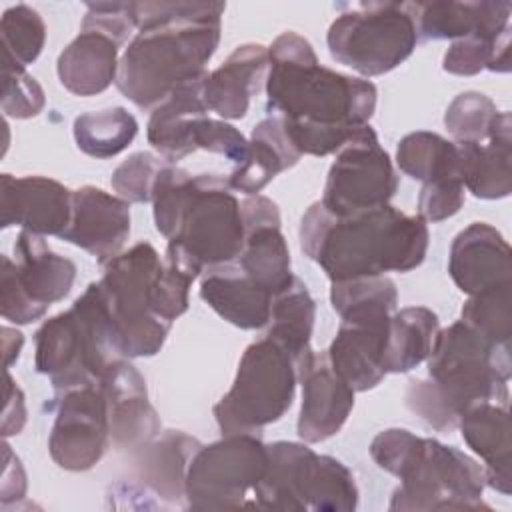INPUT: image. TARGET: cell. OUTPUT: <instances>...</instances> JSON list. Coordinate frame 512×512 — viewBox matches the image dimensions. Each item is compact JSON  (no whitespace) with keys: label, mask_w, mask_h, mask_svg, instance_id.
Listing matches in <instances>:
<instances>
[{"label":"cell","mask_w":512,"mask_h":512,"mask_svg":"<svg viewBox=\"0 0 512 512\" xmlns=\"http://www.w3.org/2000/svg\"><path fill=\"white\" fill-rule=\"evenodd\" d=\"M268 112L300 154L328 156L366 126L376 110V86L318 62L312 44L288 30L268 48Z\"/></svg>","instance_id":"cell-1"},{"label":"cell","mask_w":512,"mask_h":512,"mask_svg":"<svg viewBox=\"0 0 512 512\" xmlns=\"http://www.w3.org/2000/svg\"><path fill=\"white\" fill-rule=\"evenodd\" d=\"M224 2H134L136 34L116 86L138 108H156L176 86L198 78L220 44Z\"/></svg>","instance_id":"cell-2"},{"label":"cell","mask_w":512,"mask_h":512,"mask_svg":"<svg viewBox=\"0 0 512 512\" xmlns=\"http://www.w3.org/2000/svg\"><path fill=\"white\" fill-rule=\"evenodd\" d=\"M300 248L330 282L410 272L428 252V226L418 214H406L390 204L336 216L314 202L300 220Z\"/></svg>","instance_id":"cell-3"},{"label":"cell","mask_w":512,"mask_h":512,"mask_svg":"<svg viewBox=\"0 0 512 512\" xmlns=\"http://www.w3.org/2000/svg\"><path fill=\"white\" fill-rule=\"evenodd\" d=\"M426 362L428 378L412 380L404 400L434 430L452 432L474 404H508L510 344L484 338L464 320L438 330Z\"/></svg>","instance_id":"cell-4"},{"label":"cell","mask_w":512,"mask_h":512,"mask_svg":"<svg viewBox=\"0 0 512 512\" xmlns=\"http://www.w3.org/2000/svg\"><path fill=\"white\" fill-rule=\"evenodd\" d=\"M156 230L182 248L202 272L230 264L244 246L240 200L218 174H196L166 164L152 192Z\"/></svg>","instance_id":"cell-5"},{"label":"cell","mask_w":512,"mask_h":512,"mask_svg":"<svg viewBox=\"0 0 512 512\" xmlns=\"http://www.w3.org/2000/svg\"><path fill=\"white\" fill-rule=\"evenodd\" d=\"M370 456L378 468L400 480L390 510H490L482 500L484 468L456 446L406 428H388L374 436Z\"/></svg>","instance_id":"cell-6"},{"label":"cell","mask_w":512,"mask_h":512,"mask_svg":"<svg viewBox=\"0 0 512 512\" xmlns=\"http://www.w3.org/2000/svg\"><path fill=\"white\" fill-rule=\"evenodd\" d=\"M120 358L98 282L88 284L68 310L48 318L34 334L36 372L46 374L56 392L100 382Z\"/></svg>","instance_id":"cell-7"},{"label":"cell","mask_w":512,"mask_h":512,"mask_svg":"<svg viewBox=\"0 0 512 512\" xmlns=\"http://www.w3.org/2000/svg\"><path fill=\"white\" fill-rule=\"evenodd\" d=\"M268 468L256 486L260 510L352 512L358 488L352 472L334 456L316 454L304 442L266 444Z\"/></svg>","instance_id":"cell-8"},{"label":"cell","mask_w":512,"mask_h":512,"mask_svg":"<svg viewBox=\"0 0 512 512\" xmlns=\"http://www.w3.org/2000/svg\"><path fill=\"white\" fill-rule=\"evenodd\" d=\"M160 268L162 258L150 242H138L104 264L98 286L124 358L158 354L172 328L152 308V284Z\"/></svg>","instance_id":"cell-9"},{"label":"cell","mask_w":512,"mask_h":512,"mask_svg":"<svg viewBox=\"0 0 512 512\" xmlns=\"http://www.w3.org/2000/svg\"><path fill=\"white\" fill-rule=\"evenodd\" d=\"M298 366L292 354L270 336L252 342L238 364L230 390L212 412L222 434H258L292 406Z\"/></svg>","instance_id":"cell-10"},{"label":"cell","mask_w":512,"mask_h":512,"mask_svg":"<svg viewBox=\"0 0 512 512\" xmlns=\"http://www.w3.org/2000/svg\"><path fill=\"white\" fill-rule=\"evenodd\" d=\"M328 28L330 56L362 76L400 66L418 44L414 2L344 4Z\"/></svg>","instance_id":"cell-11"},{"label":"cell","mask_w":512,"mask_h":512,"mask_svg":"<svg viewBox=\"0 0 512 512\" xmlns=\"http://www.w3.org/2000/svg\"><path fill=\"white\" fill-rule=\"evenodd\" d=\"M268 468V448L258 434H222L202 444L186 470L184 498L190 510L256 508L254 492Z\"/></svg>","instance_id":"cell-12"},{"label":"cell","mask_w":512,"mask_h":512,"mask_svg":"<svg viewBox=\"0 0 512 512\" xmlns=\"http://www.w3.org/2000/svg\"><path fill=\"white\" fill-rule=\"evenodd\" d=\"M74 280L76 264L70 258L54 252L44 236L22 230L14 242V260L2 256V316L14 324H30L64 300Z\"/></svg>","instance_id":"cell-13"},{"label":"cell","mask_w":512,"mask_h":512,"mask_svg":"<svg viewBox=\"0 0 512 512\" xmlns=\"http://www.w3.org/2000/svg\"><path fill=\"white\" fill-rule=\"evenodd\" d=\"M398 190V174L370 124L360 126L330 164L322 204L336 216L386 206Z\"/></svg>","instance_id":"cell-14"},{"label":"cell","mask_w":512,"mask_h":512,"mask_svg":"<svg viewBox=\"0 0 512 512\" xmlns=\"http://www.w3.org/2000/svg\"><path fill=\"white\" fill-rule=\"evenodd\" d=\"M56 418L48 438L52 460L70 472L96 466L110 442L108 402L100 382L56 392Z\"/></svg>","instance_id":"cell-15"},{"label":"cell","mask_w":512,"mask_h":512,"mask_svg":"<svg viewBox=\"0 0 512 512\" xmlns=\"http://www.w3.org/2000/svg\"><path fill=\"white\" fill-rule=\"evenodd\" d=\"M244 220V246L234 260L242 272L274 296L294 280L290 250L282 234V220L276 202L252 194L240 202Z\"/></svg>","instance_id":"cell-16"},{"label":"cell","mask_w":512,"mask_h":512,"mask_svg":"<svg viewBox=\"0 0 512 512\" xmlns=\"http://www.w3.org/2000/svg\"><path fill=\"white\" fill-rule=\"evenodd\" d=\"M302 384V404L298 414V436L306 444H316L340 432L354 408V388L336 374L326 352L314 350L298 364Z\"/></svg>","instance_id":"cell-17"},{"label":"cell","mask_w":512,"mask_h":512,"mask_svg":"<svg viewBox=\"0 0 512 512\" xmlns=\"http://www.w3.org/2000/svg\"><path fill=\"white\" fill-rule=\"evenodd\" d=\"M130 236V202L96 186L72 190V214L58 236L106 264L122 252Z\"/></svg>","instance_id":"cell-18"},{"label":"cell","mask_w":512,"mask_h":512,"mask_svg":"<svg viewBox=\"0 0 512 512\" xmlns=\"http://www.w3.org/2000/svg\"><path fill=\"white\" fill-rule=\"evenodd\" d=\"M72 214V190L46 176L0 178V226H20L40 236H60Z\"/></svg>","instance_id":"cell-19"},{"label":"cell","mask_w":512,"mask_h":512,"mask_svg":"<svg viewBox=\"0 0 512 512\" xmlns=\"http://www.w3.org/2000/svg\"><path fill=\"white\" fill-rule=\"evenodd\" d=\"M108 402L110 438L116 448H140L162 430L148 400L146 380L126 358L116 360L100 378Z\"/></svg>","instance_id":"cell-20"},{"label":"cell","mask_w":512,"mask_h":512,"mask_svg":"<svg viewBox=\"0 0 512 512\" xmlns=\"http://www.w3.org/2000/svg\"><path fill=\"white\" fill-rule=\"evenodd\" d=\"M448 272L468 296L512 282L510 244L494 226L472 222L452 240Z\"/></svg>","instance_id":"cell-21"},{"label":"cell","mask_w":512,"mask_h":512,"mask_svg":"<svg viewBox=\"0 0 512 512\" xmlns=\"http://www.w3.org/2000/svg\"><path fill=\"white\" fill-rule=\"evenodd\" d=\"M390 316L392 314L344 318L326 350L330 366L356 392L376 388L386 376L382 360Z\"/></svg>","instance_id":"cell-22"},{"label":"cell","mask_w":512,"mask_h":512,"mask_svg":"<svg viewBox=\"0 0 512 512\" xmlns=\"http://www.w3.org/2000/svg\"><path fill=\"white\" fill-rule=\"evenodd\" d=\"M268 48L262 44H242L212 72L202 84V98L208 112L222 120H240L250 108V100L260 92L268 76Z\"/></svg>","instance_id":"cell-23"},{"label":"cell","mask_w":512,"mask_h":512,"mask_svg":"<svg viewBox=\"0 0 512 512\" xmlns=\"http://www.w3.org/2000/svg\"><path fill=\"white\" fill-rule=\"evenodd\" d=\"M200 296L220 318L242 330L266 326L274 300V294L242 272L236 262L206 270Z\"/></svg>","instance_id":"cell-24"},{"label":"cell","mask_w":512,"mask_h":512,"mask_svg":"<svg viewBox=\"0 0 512 512\" xmlns=\"http://www.w3.org/2000/svg\"><path fill=\"white\" fill-rule=\"evenodd\" d=\"M208 72L176 86L156 108L148 120V142L170 164L186 158L194 150V128L208 108L202 98V84Z\"/></svg>","instance_id":"cell-25"},{"label":"cell","mask_w":512,"mask_h":512,"mask_svg":"<svg viewBox=\"0 0 512 512\" xmlns=\"http://www.w3.org/2000/svg\"><path fill=\"white\" fill-rule=\"evenodd\" d=\"M120 44L106 32L82 26L80 34L60 52L56 72L60 84L76 96H96L118 76Z\"/></svg>","instance_id":"cell-26"},{"label":"cell","mask_w":512,"mask_h":512,"mask_svg":"<svg viewBox=\"0 0 512 512\" xmlns=\"http://www.w3.org/2000/svg\"><path fill=\"white\" fill-rule=\"evenodd\" d=\"M458 428L468 448L484 460L486 486L508 496L512 492L508 404H474L460 416Z\"/></svg>","instance_id":"cell-27"},{"label":"cell","mask_w":512,"mask_h":512,"mask_svg":"<svg viewBox=\"0 0 512 512\" xmlns=\"http://www.w3.org/2000/svg\"><path fill=\"white\" fill-rule=\"evenodd\" d=\"M510 2H414L418 38L460 40L478 32L510 28Z\"/></svg>","instance_id":"cell-28"},{"label":"cell","mask_w":512,"mask_h":512,"mask_svg":"<svg viewBox=\"0 0 512 512\" xmlns=\"http://www.w3.org/2000/svg\"><path fill=\"white\" fill-rule=\"evenodd\" d=\"M300 156L302 154L292 144L284 122L270 114L252 128L246 158L234 166L226 180L234 192L252 196L280 172L296 166Z\"/></svg>","instance_id":"cell-29"},{"label":"cell","mask_w":512,"mask_h":512,"mask_svg":"<svg viewBox=\"0 0 512 512\" xmlns=\"http://www.w3.org/2000/svg\"><path fill=\"white\" fill-rule=\"evenodd\" d=\"M462 182L468 192L482 200L506 198L512 190V120L502 112L486 142L458 144Z\"/></svg>","instance_id":"cell-30"},{"label":"cell","mask_w":512,"mask_h":512,"mask_svg":"<svg viewBox=\"0 0 512 512\" xmlns=\"http://www.w3.org/2000/svg\"><path fill=\"white\" fill-rule=\"evenodd\" d=\"M200 446L202 444L196 438L180 430H166L136 448L138 474L144 480V486L154 490L156 496L166 502L184 498L186 470Z\"/></svg>","instance_id":"cell-31"},{"label":"cell","mask_w":512,"mask_h":512,"mask_svg":"<svg viewBox=\"0 0 512 512\" xmlns=\"http://www.w3.org/2000/svg\"><path fill=\"white\" fill-rule=\"evenodd\" d=\"M440 330L438 316L426 306H408L394 310L388 322V338L384 348V372H410L428 360L434 338Z\"/></svg>","instance_id":"cell-32"},{"label":"cell","mask_w":512,"mask_h":512,"mask_svg":"<svg viewBox=\"0 0 512 512\" xmlns=\"http://www.w3.org/2000/svg\"><path fill=\"white\" fill-rule=\"evenodd\" d=\"M398 168L422 184L462 182V160L456 142L436 132H410L396 148ZM464 184V182H462Z\"/></svg>","instance_id":"cell-33"},{"label":"cell","mask_w":512,"mask_h":512,"mask_svg":"<svg viewBox=\"0 0 512 512\" xmlns=\"http://www.w3.org/2000/svg\"><path fill=\"white\" fill-rule=\"evenodd\" d=\"M316 318V302L310 296L306 284L294 276L292 284L278 292L272 300V312L268 320V332L272 340L284 346L296 366L312 352L310 338Z\"/></svg>","instance_id":"cell-34"},{"label":"cell","mask_w":512,"mask_h":512,"mask_svg":"<svg viewBox=\"0 0 512 512\" xmlns=\"http://www.w3.org/2000/svg\"><path fill=\"white\" fill-rule=\"evenodd\" d=\"M72 130L76 146L84 154L106 160L132 144L138 134V122L126 108L110 106L76 116Z\"/></svg>","instance_id":"cell-35"},{"label":"cell","mask_w":512,"mask_h":512,"mask_svg":"<svg viewBox=\"0 0 512 512\" xmlns=\"http://www.w3.org/2000/svg\"><path fill=\"white\" fill-rule=\"evenodd\" d=\"M200 274L202 268L182 248L168 242L162 268L152 284L154 312L162 320L174 324V320L188 310L190 286Z\"/></svg>","instance_id":"cell-36"},{"label":"cell","mask_w":512,"mask_h":512,"mask_svg":"<svg viewBox=\"0 0 512 512\" xmlns=\"http://www.w3.org/2000/svg\"><path fill=\"white\" fill-rule=\"evenodd\" d=\"M442 68L456 76H474L480 70H510V28L504 32H478L452 40Z\"/></svg>","instance_id":"cell-37"},{"label":"cell","mask_w":512,"mask_h":512,"mask_svg":"<svg viewBox=\"0 0 512 512\" xmlns=\"http://www.w3.org/2000/svg\"><path fill=\"white\" fill-rule=\"evenodd\" d=\"M332 308L340 318L392 314L398 304V290L394 280L386 276H364L352 280L332 282Z\"/></svg>","instance_id":"cell-38"},{"label":"cell","mask_w":512,"mask_h":512,"mask_svg":"<svg viewBox=\"0 0 512 512\" xmlns=\"http://www.w3.org/2000/svg\"><path fill=\"white\" fill-rule=\"evenodd\" d=\"M0 30L6 62L26 68L40 56L46 42V24L28 4H16L4 10Z\"/></svg>","instance_id":"cell-39"},{"label":"cell","mask_w":512,"mask_h":512,"mask_svg":"<svg viewBox=\"0 0 512 512\" xmlns=\"http://www.w3.org/2000/svg\"><path fill=\"white\" fill-rule=\"evenodd\" d=\"M468 326L496 344H510L512 338V282L488 288L470 296L462 306Z\"/></svg>","instance_id":"cell-40"},{"label":"cell","mask_w":512,"mask_h":512,"mask_svg":"<svg viewBox=\"0 0 512 512\" xmlns=\"http://www.w3.org/2000/svg\"><path fill=\"white\" fill-rule=\"evenodd\" d=\"M502 112L496 108L492 98L482 92H462L446 108L444 124L456 144L466 142H486Z\"/></svg>","instance_id":"cell-41"},{"label":"cell","mask_w":512,"mask_h":512,"mask_svg":"<svg viewBox=\"0 0 512 512\" xmlns=\"http://www.w3.org/2000/svg\"><path fill=\"white\" fill-rule=\"evenodd\" d=\"M168 162L152 152H134L112 172L110 184L126 202H152V192L160 170Z\"/></svg>","instance_id":"cell-42"},{"label":"cell","mask_w":512,"mask_h":512,"mask_svg":"<svg viewBox=\"0 0 512 512\" xmlns=\"http://www.w3.org/2000/svg\"><path fill=\"white\" fill-rule=\"evenodd\" d=\"M46 106L44 90L26 68L12 62L2 64V112L10 118H32Z\"/></svg>","instance_id":"cell-43"},{"label":"cell","mask_w":512,"mask_h":512,"mask_svg":"<svg viewBox=\"0 0 512 512\" xmlns=\"http://www.w3.org/2000/svg\"><path fill=\"white\" fill-rule=\"evenodd\" d=\"M194 150L222 154L230 162H234V166H238L246 158L248 140L238 128H234L226 120L202 116L194 128Z\"/></svg>","instance_id":"cell-44"},{"label":"cell","mask_w":512,"mask_h":512,"mask_svg":"<svg viewBox=\"0 0 512 512\" xmlns=\"http://www.w3.org/2000/svg\"><path fill=\"white\" fill-rule=\"evenodd\" d=\"M464 198L462 182L422 184L418 194V216L424 222H442L462 208Z\"/></svg>","instance_id":"cell-45"},{"label":"cell","mask_w":512,"mask_h":512,"mask_svg":"<svg viewBox=\"0 0 512 512\" xmlns=\"http://www.w3.org/2000/svg\"><path fill=\"white\" fill-rule=\"evenodd\" d=\"M26 422V404L22 390L14 384L12 376L6 370V406H4V420H2V436L8 438L18 434Z\"/></svg>","instance_id":"cell-46"},{"label":"cell","mask_w":512,"mask_h":512,"mask_svg":"<svg viewBox=\"0 0 512 512\" xmlns=\"http://www.w3.org/2000/svg\"><path fill=\"white\" fill-rule=\"evenodd\" d=\"M2 334H4V366L6 370L10 368V364L14 360H18V354H20V348L24 344V338L18 330H12L8 326L2 328Z\"/></svg>","instance_id":"cell-47"}]
</instances>
